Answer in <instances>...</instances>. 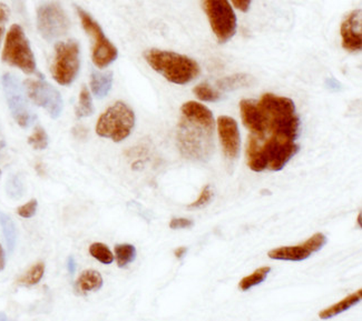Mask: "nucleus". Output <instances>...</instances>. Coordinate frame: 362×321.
Segmentation results:
<instances>
[{
    "mask_svg": "<svg viewBox=\"0 0 362 321\" xmlns=\"http://www.w3.org/2000/svg\"><path fill=\"white\" fill-rule=\"evenodd\" d=\"M240 113L249 137L255 139L279 138L296 141L299 135L300 118L293 100L288 97L264 94L260 100L240 102Z\"/></svg>",
    "mask_w": 362,
    "mask_h": 321,
    "instance_id": "obj_1",
    "label": "nucleus"
},
{
    "mask_svg": "<svg viewBox=\"0 0 362 321\" xmlns=\"http://www.w3.org/2000/svg\"><path fill=\"white\" fill-rule=\"evenodd\" d=\"M177 145L185 158L208 162L214 152V117L204 104L187 102L181 107Z\"/></svg>",
    "mask_w": 362,
    "mask_h": 321,
    "instance_id": "obj_2",
    "label": "nucleus"
},
{
    "mask_svg": "<svg viewBox=\"0 0 362 321\" xmlns=\"http://www.w3.org/2000/svg\"><path fill=\"white\" fill-rule=\"evenodd\" d=\"M144 58L151 68L172 84H189L201 73L199 63L194 59L177 52L152 48L144 52Z\"/></svg>",
    "mask_w": 362,
    "mask_h": 321,
    "instance_id": "obj_3",
    "label": "nucleus"
},
{
    "mask_svg": "<svg viewBox=\"0 0 362 321\" xmlns=\"http://www.w3.org/2000/svg\"><path fill=\"white\" fill-rule=\"evenodd\" d=\"M134 126V111L125 102H117L108 107L98 118L96 133L103 138L119 143L131 135Z\"/></svg>",
    "mask_w": 362,
    "mask_h": 321,
    "instance_id": "obj_4",
    "label": "nucleus"
},
{
    "mask_svg": "<svg viewBox=\"0 0 362 321\" xmlns=\"http://www.w3.org/2000/svg\"><path fill=\"white\" fill-rule=\"evenodd\" d=\"M3 61L16 67L27 75L36 73V59L24 29L13 25L6 36L3 49Z\"/></svg>",
    "mask_w": 362,
    "mask_h": 321,
    "instance_id": "obj_5",
    "label": "nucleus"
},
{
    "mask_svg": "<svg viewBox=\"0 0 362 321\" xmlns=\"http://www.w3.org/2000/svg\"><path fill=\"white\" fill-rule=\"evenodd\" d=\"M81 67L79 44L74 40L58 42L50 67L52 76L62 86L73 84Z\"/></svg>",
    "mask_w": 362,
    "mask_h": 321,
    "instance_id": "obj_6",
    "label": "nucleus"
},
{
    "mask_svg": "<svg viewBox=\"0 0 362 321\" xmlns=\"http://www.w3.org/2000/svg\"><path fill=\"white\" fill-rule=\"evenodd\" d=\"M79 19L85 32L90 37L93 42V63L100 69L106 68L117 59L118 50L105 36L98 21L90 13L81 7H77Z\"/></svg>",
    "mask_w": 362,
    "mask_h": 321,
    "instance_id": "obj_7",
    "label": "nucleus"
},
{
    "mask_svg": "<svg viewBox=\"0 0 362 321\" xmlns=\"http://www.w3.org/2000/svg\"><path fill=\"white\" fill-rule=\"evenodd\" d=\"M204 11L213 34L220 44H226L236 34L238 20L228 0H203Z\"/></svg>",
    "mask_w": 362,
    "mask_h": 321,
    "instance_id": "obj_8",
    "label": "nucleus"
},
{
    "mask_svg": "<svg viewBox=\"0 0 362 321\" xmlns=\"http://www.w3.org/2000/svg\"><path fill=\"white\" fill-rule=\"evenodd\" d=\"M3 87L9 110L16 123L21 128L32 125L35 116L29 107L25 94L24 86L13 73H5L3 76Z\"/></svg>",
    "mask_w": 362,
    "mask_h": 321,
    "instance_id": "obj_9",
    "label": "nucleus"
},
{
    "mask_svg": "<svg viewBox=\"0 0 362 321\" xmlns=\"http://www.w3.org/2000/svg\"><path fill=\"white\" fill-rule=\"evenodd\" d=\"M69 19L59 4H44L37 11V27L44 40L48 42L65 36L69 30Z\"/></svg>",
    "mask_w": 362,
    "mask_h": 321,
    "instance_id": "obj_10",
    "label": "nucleus"
},
{
    "mask_svg": "<svg viewBox=\"0 0 362 321\" xmlns=\"http://www.w3.org/2000/svg\"><path fill=\"white\" fill-rule=\"evenodd\" d=\"M25 90L29 98L40 107L52 116V118H58L63 111L64 102L62 95L57 89L48 84L45 79H29L25 81Z\"/></svg>",
    "mask_w": 362,
    "mask_h": 321,
    "instance_id": "obj_11",
    "label": "nucleus"
},
{
    "mask_svg": "<svg viewBox=\"0 0 362 321\" xmlns=\"http://www.w3.org/2000/svg\"><path fill=\"white\" fill-rule=\"evenodd\" d=\"M327 237L322 233H317L305 243L298 246L279 247L269 251L268 256L274 260L302 261L310 258L326 246Z\"/></svg>",
    "mask_w": 362,
    "mask_h": 321,
    "instance_id": "obj_12",
    "label": "nucleus"
},
{
    "mask_svg": "<svg viewBox=\"0 0 362 321\" xmlns=\"http://www.w3.org/2000/svg\"><path fill=\"white\" fill-rule=\"evenodd\" d=\"M218 133L224 155L230 160H235L241 150V137L235 119L228 116L218 118Z\"/></svg>",
    "mask_w": 362,
    "mask_h": 321,
    "instance_id": "obj_13",
    "label": "nucleus"
},
{
    "mask_svg": "<svg viewBox=\"0 0 362 321\" xmlns=\"http://www.w3.org/2000/svg\"><path fill=\"white\" fill-rule=\"evenodd\" d=\"M342 47L349 52H359L362 48V13L361 9H354L342 21Z\"/></svg>",
    "mask_w": 362,
    "mask_h": 321,
    "instance_id": "obj_14",
    "label": "nucleus"
},
{
    "mask_svg": "<svg viewBox=\"0 0 362 321\" xmlns=\"http://www.w3.org/2000/svg\"><path fill=\"white\" fill-rule=\"evenodd\" d=\"M361 289L357 290L356 293L346 296L341 301H339V303H334V305H331L329 308L320 311L319 317H320L321 319H325V320H326V319L334 318V317L338 316L340 313L349 310L354 305H358V303L361 301Z\"/></svg>",
    "mask_w": 362,
    "mask_h": 321,
    "instance_id": "obj_15",
    "label": "nucleus"
},
{
    "mask_svg": "<svg viewBox=\"0 0 362 321\" xmlns=\"http://www.w3.org/2000/svg\"><path fill=\"white\" fill-rule=\"evenodd\" d=\"M113 73H93L90 77V87L93 94L98 98H104L110 94V89L113 86Z\"/></svg>",
    "mask_w": 362,
    "mask_h": 321,
    "instance_id": "obj_16",
    "label": "nucleus"
},
{
    "mask_svg": "<svg viewBox=\"0 0 362 321\" xmlns=\"http://www.w3.org/2000/svg\"><path fill=\"white\" fill-rule=\"evenodd\" d=\"M255 84V78L249 73H234L232 76L226 77L218 81V87L221 90L233 92L236 89L245 88Z\"/></svg>",
    "mask_w": 362,
    "mask_h": 321,
    "instance_id": "obj_17",
    "label": "nucleus"
},
{
    "mask_svg": "<svg viewBox=\"0 0 362 321\" xmlns=\"http://www.w3.org/2000/svg\"><path fill=\"white\" fill-rule=\"evenodd\" d=\"M102 274L95 270H86L79 276L76 287L79 293H87L90 291H98L102 288Z\"/></svg>",
    "mask_w": 362,
    "mask_h": 321,
    "instance_id": "obj_18",
    "label": "nucleus"
},
{
    "mask_svg": "<svg viewBox=\"0 0 362 321\" xmlns=\"http://www.w3.org/2000/svg\"><path fill=\"white\" fill-rule=\"evenodd\" d=\"M0 226H1V229H3L4 237H5L8 250L11 253L15 249V247H16V225H15V222L9 217L8 214L0 212Z\"/></svg>",
    "mask_w": 362,
    "mask_h": 321,
    "instance_id": "obj_19",
    "label": "nucleus"
},
{
    "mask_svg": "<svg viewBox=\"0 0 362 321\" xmlns=\"http://www.w3.org/2000/svg\"><path fill=\"white\" fill-rule=\"evenodd\" d=\"M270 272V267H261V268L255 270V272L243 278V279L239 282V289L241 290V291H247V290L251 289V288L260 285V284H262V282L267 279Z\"/></svg>",
    "mask_w": 362,
    "mask_h": 321,
    "instance_id": "obj_20",
    "label": "nucleus"
},
{
    "mask_svg": "<svg viewBox=\"0 0 362 321\" xmlns=\"http://www.w3.org/2000/svg\"><path fill=\"white\" fill-rule=\"evenodd\" d=\"M116 261L119 268H125L136 258V249L129 243L117 245L115 247Z\"/></svg>",
    "mask_w": 362,
    "mask_h": 321,
    "instance_id": "obj_21",
    "label": "nucleus"
},
{
    "mask_svg": "<svg viewBox=\"0 0 362 321\" xmlns=\"http://www.w3.org/2000/svg\"><path fill=\"white\" fill-rule=\"evenodd\" d=\"M94 114L92 96L86 86L82 87L79 94L78 106L76 108V116L79 118L90 117Z\"/></svg>",
    "mask_w": 362,
    "mask_h": 321,
    "instance_id": "obj_22",
    "label": "nucleus"
},
{
    "mask_svg": "<svg viewBox=\"0 0 362 321\" xmlns=\"http://www.w3.org/2000/svg\"><path fill=\"white\" fill-rule=\"evenodd\" d=\"M44 274H45V265L38 262V264L34 265L26 274L21 276L19 284L26 286V287L37 285L44 277Z\"/></svg>",
    "mask_w": 362,
    "mask_h": 321,
    "instance_id": "obj_23",
    "label": "nucleus"
},
{
    "mask_svg": "<svg viewBox=\"0 0 362 321\" xmlns=\"http://www.w3.org/2000/svg\"><path fill=\"white\" fill-rule=\"evenodd\" d=\"M90 253L92 257L98 259L100 262L104 265H110L114 261V255L110 250L107 246L104 243H95L90 247Z\"/></svg>",
    "mask_w": 362,
    "mask_h": 321,
    "instance_id": "obj_24",
    "label": "nucleus"
},
{
    "mask_svg": "<svg viewBox=\"0 0 362 321\" xmlns=\"http://www.w3.org/2000/svg\"><path fill=\"white\" fill-rule=\"evenodd\" d=\"M193 92L202 102H214L221 99L220 92L216 89H213L209 84L197 85Z\"/></svg>",
    "mask_w": 362,
    "mask_h": 321,
    "instance_id": "obj_25",
    "label": "nucleus"
},
{
    "mask_svg": "<svg viewBox=\"0 0 362 321\" xmlns=\"http://www.w3.org/2000/svg\"><path fill=\"white\" fill-rule=\"evenodd\" d=\"M28 144L37 150H44L48 146V136L45 129L37 127L32 136L28 138Z\"/></svg>",
    "mask_w": 362,
    "mask_h": 321,
    "instance_id": "obj_26",
    "label": "nucleus"
},
{
    "mask_svg": "<svg viewBox=\"0 0 362 321\" xmlns=\"http://www.w3.org/2000/svg\"><path fill=\"white\" fill-rule=\"evenodd\" d=\"M6 190H7V193H8L11 198H21L23 193H24V185H23L21 178L16 175L11 176L7 181V185H6Z\"/></svg>",
    "mask_w": 362,
    "mask_h": 321,
    "instance_id": "obj_27",
    "label": "nucleus"
},
{
    "mask_svg": "<svg viewBox=\"0 0 362 321\" xmlns=\"http://www.w3.org/2000/svg\"><path fill=\"white\" fill-rule=\"evenodd\" d=\"M213 198V190L211 188V186H205L203 188L202 193L199 195L197 200H195L193 204L189 205V209H199L203 208V207L208 206L210 204L211 200Z\"/></svg>",
    "mask_w": 362,
    "mask_h": 321,
    "instance_id": "obj_28",
    "label": "nucleus"
},
{
    "mask_svg": "<svg viewBox=\"0 0 362 321\" xmlns=\"http://www.w3.org/2000/svg\"><path fill=\"white\" fill-rule=\"evenodd\" d=\"M37 207H38V202H37L36 199H32V200L28 201L27 204L19 207L17 212H18L21 217L28 219V218L34 217L37 212Z\"/></svg>",
    "mask_w": 362,
    "mask_h": 321,
    "instance_id": "obj_29",
    "label": "nucleus"
},
{
    "mask_svg": "<svg viewBox=\"0 0 362 321\" xmlns=\"http://www.w3.org/2000/svg\"><path fill=\"white\" fill-rule=\"evenodd\" d=\"M9 17V8L4 4H0V44L3 40L4 34H5V27L7 24Z\"/></svg>",
    "mask_w": 362,
    "mask_h": 321,
    "instance_id": "obj_30",
    "label": "nucleus"
},
{
    "mask_svg": "<svg viewBox=\"0 0 362 321\" xmlns=\"http://www.w3.org/2000/svg\"><path fill=\"white\" fill-rule=\"evenodd\" d=\"M193 225H194V222L187 219V218H175L170 222V227L174 230L189 229V228L193 227Z\"/></svg>",
    "mask_w": 362,
    "mask_h": 321,
    "instance_id": "obj_31",
    "label": "nucleus"
},
{
    "mask_svg": "<svg viewBox=\"0 0 362 321\" xmlns=\"http://www.w3.org/2000/svg\"><path fill=\"white\" fill-rule=\"evenodd\" d=\"M231 1L234 7L239 9L242 13H247L251 7V3H252V0H231Z\"/></svg>",
    "mask_w": 362,
    "mask_h": 321,
    "instance_id": "obj_32",
    "label": "nucleus"
},
{
    "mask_svg": "<svg viewBox=\"0 0 362 321\" xmlns=\"http://www.w3.org/2000/svg\"><path fill=\"white\" fill-rule=\"evenodd\" d=\"M67 268H69V272L71 274H75V272H76V261H75L73 257H69V261H67Z\"/></svg>",
    "mask_w": 362,
    "mask_h": 321,
    "instance_id": "obj_33",
    "label": "nucleus"
},
{
    "mask_svg": "<svg viewBox=\"0 0 362 321\" xmlns=\"http://www.w3.org/2000/svg\"><path fill=\"white\" fill-rule=\"evenodd\" d=\"M5 268V253H4L3 247L0 245V272Z\"/></svg>",
    "mask_w": 362,
    "mask_h": 321,
    "instance_id": "obj_34",
    "label": "nucleus"
},
{
    "mask_svg": "<svg viewBox=\"0 0 362 321\" xmlns=\"http://www.w3.org/2000/svg\"><path fill=\"white\" fill-rule=\"evenodd\" d=\"M187 249L184 248V247H182V248L176 249L175 250V256L176 258L181 259L182 257L187 253Z\"/></svg>",
    "mask_w": 362,
    "mask_h": 321,
    "instance_id": "obj_35",
    "label": "nucleus"
},
{
    "mask_svg": "<svg viewBox=\"0 0 362 321\" xmlns=\"http://www.w3.org/2000/svg\"><path fill=\"white\" fill-rule=\"evenodd\" d=\"M7 320V317L3 313H0V321Z\"/></svg>",
    "mask_w": 362,
    "mask_h": 321,
    "instance_id": "obj_36",
    "label": "nucleus"
},
{
    "mask_svg": "<svg viewBox=\"0 0 362 321\" xmlns=\"http://www.w3.org/2000/svg\"><path fill=\"white\" fill-rule=\"evenodd\" d=\"M0 177H1V170H0Z\"/></svg>",
    "mask_w": 362,
    "mask_h": 321,
    "instance_id": "obj_37",
    "label": "nucleus"
}]
</instances>
